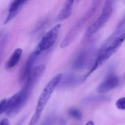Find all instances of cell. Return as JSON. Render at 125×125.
<instances>
[{
  "mask_svg": "<svg viewBox=\"0 0 125 125\" xmlns=\"http://www.w3.org/2000/svg\"><path fill=\"white\" fill-rule=\"evenodd\" d=\"M101 3V0L93 1L85 13L75 23L61 42L60 44L61 48L64 49L70 44L85 23L94 16L100 7Z\"/></svg>",
  "mask_w": 125,
  "mask_h": 125,
  "instance_id": "obj_1",
  "label": "cell"
},
{
  "mask_svg": "<svg viewBox=\"0 0 125 125\" xmlns=\"http://www.w3.org/2000/svg\"><path fill=\"white\" fill-rule=\"evenodd\" d=\"M114 1L106 0L100 16L88 28L83 38L82 43H85L96 33L109 21L113 11Z\"/></svg>",
  "mask_w": 125,
  "mask_h": 125,
  "instance_id": "obj_2",
  "label": "cell"
},
{
  "mask_svg": "<svg viewBox=\"0 0 125 125\" xmlns=\"http://www.w3.org/2000/svg\"><path fill=\"white\" fill-rule=\"evenodd\" d=\"M124 42L118 38L115 39L110 45L100 51L93 65L85 76L83 81L85 80L95 71L104 65L120 48Z\"/></svg>",
  "mask_w": 125,
  "mask_h": 125,
  "instance_id": "obj_3",
  "label": "cell"
},
{
  "mask_svg": "<svg viewBox=\"0 0 125 125\" xmlns=\"http://www.w3.org/2000/svg\"><path fill=\"white\" fill-rule=\"evenodd\" d=\"M31 92L23 87L19 92L8 99V107L5 114L9 116H13L18 114L24 106Z\"/></svg>",
  "mask_w": 125,
  "mask_h": 125,
  "instance_id": "obj_4",
  "label": "cell"
},
{
  "mask_svg": "<svg viewBox=\"0 0 125 125\" xmlns=\"http://www.w3.org/2000/svg\"><path fill=\"white\" fill-rule=\"evenodd\" d=\"M62 76V74H58L54 76L47 84L39 98L35 112L39 114H42L44 109L49 100L53 91L56 87L58 85Z\"/></svg>",
  "mask_w": 125,
  "mask_h": 125,
  "instance_id": "obj_5",
  "label": "cell"
},
{
  "mask_svg": "<svg viewBox=\"0 0 125 125\" xmlns=\"http://www.w3.org/2000/svg\"><path fill=\"white\" fill-rule=\"evenodd\" d=\"M61 25H57L50 30L43 36L41 41L34 50L39 55L43 51L49 49L52 46L57 39Z\"/></svg>",
  "mask_w": 125,
  "mask_h": 125,
  "instance_id": "obj_6",
  "label": "cell"
},
{
  "mask_svg": "<svg viewBox=\"0 0 125 125\" xmlns=\"http://www.w3.org/2000/svg\"><path fill=\"white\" fill-rule=\"evenodd\" d=\"M45 66L40 65L33 68L25 81L24 88L32 92L34 86L44 73Z\"/></svg>",
  "mask_w": 125,
  "mask_h": 125,
  "instance_id": "obj_7",
  "label": "cell"
},
{
  "mask_svg": "<svg viewBox=\"0 0 125 125\" xmlns=\"http://www.w3.org/2000/svg\"><path fill=\"white\" fill-rule=\"evenodd\" d=\"M92 49H87L80 52L73 63L72 66L76 70H82L89 64L93 55Z\"/></svg>",
  "mask_w": 125,
  "mask_h": 125,
  "instance_id": "obj_8",
  "label": "cell"
},
{
  "mask_svg": "<svg viewBox=\"0 0 125 125\" xmlns=\"http://www.w3.org/2000/svg\"><path fill=\"white\" fill-rule=\"evenodd\" d=\"M119 83L118 77L114 74H110L99 84L97 88V91L101 94L107 93L115 89Z\"/></svg>",
  "mask_w": 125,
  "mask_h": 125,
  "instance_id": "obj_9",
  "label": "cell"
},
{
  "mask_svg": "<svg viewBox=\"0 0 125 125\" xmlns=\"http://www.w3.org/2000/svg\"><path fill=\"white\" fill-rule=\"evenodd\" d=\"M38 55L34 51L30 55L23 66L19 76V82L22 83L25 82L26 79L32 71L34 61Z\"/></svg>",
  "mask_w": 125,
  "mask_h": 125,
  "instance_id": "obj_10",
  "label": "cell"
},
{
  "mask_svg": "<svg viewBox=\"0 0 125 125\" xmlns=\"http://www.w3.org/2000/svg\"><path fill=\"white\" fill-rule=\"evenodd\" d=\"M27 2L26 0H14L9 5L8 16L4 22L6 24L15 17L23 6Z\"/></svg>",
  "mask_w": 125,
  "mask_h": 125,
  "instance_id": "obj_11",
  "label": "cell"
},
{
  "mask_svg": "<svg viewBox=\"0 0 125 125\" xmlns=\"http://www.w3.org/2000/svg\"><path fill=\"white\" fill-rule=\"evenodd\" d=\"M78 78L76 76L72 73H68L62 75L58 84L59 87L63 89L71 88L77 84Z\"/></svg>",
  "mask_w": 125,
  "mask_h": 125,
  "instance_id": "obj_12",
  "label": "cell"
},
{
  "mask_svg": "<svg viewBox=\"0 0 125 125\" xmlns=\"http://www.w3.org/2000/svg\"><path fill=\"white\" fill-rule=\"evenodd\" d=\"M74 0H67L61 10L57 17V20L62 21L68 19L71 16L72 12Z\"/></svg>",
  "mask_w": 125,
  "mask_h": 125,
  "instance_id": "obj_13",
  "label": "cell"
},
{
  "mask_svg": "<svg viewBox=\"0 0 125 125\" xmlns=\"http://www.w3.org/2000/svg\"><path fill=\"white\" fill-rule=\"evenodd\" d=\"M22 53V50L20 48L15 50L6 64V68L8 69L13 68L19 62Z\"/></svg>",
  "mask_w": 125,
  "mask_h": 125,
  "instance_id": "obj_14",
  "label": "cell"
},
{
  "mask_svg": "<svg viewBox=\"0 0 125 125\" xmlns=\"http://www.w3.org/2000/svg\"><path fill=\"white\" fill-rule=\"evenodd\" d=\"M110 99V97L107 96H94L84 98L82 102L85 104H93L101 102L108 101Z\"/></svg>",
  "mask_w": 125,
  "mask_h": 125,
  "instance_id": "obj_15",
  "label": "cell"
},
{
  "mask_svg": "<svg viewBox=\"0 0 125 125\" xmlns=\"http://www.w3.org/2000/svg\"><path fill=\"white\" fill-rule=\"evenodd\" d=\"M124 28H125V14L118 24L113 34L108 39V40L110 41L114 40L124 31Z\"/></svg>",
  "mask_w": 125,
  "mask_h": 125,
  "instance_id": "obj_16",
  "label": "cell"
},
{
  "mask_svg": "<svg viewBox=\"0 0 125 125\" xmlns=\"http://www.w3.org/2000/svg\"><path fill=\"white\" fill-rule=\"evenodd\" d=\"M68 113L70 117L76 120H80L82 118L83 115L82 112L79 110L77 108H71L69 110Z\"/></svg>",
  "mask_w": 125,
  "mask_h": 125,
  "instance_id": "obj_17",
  "label": "cell"
},
{
  "mask_svg": "<svg viewBox=\"0 0 125 125\" xmlns=\"http://www.w3.org/2000/svg\"><path fill=\"white\" fill-rule=\"evenodd\" d=\"M57 120L55 115H50L40 125H54L56 123Z\"/></svg>",
  "mask_w": 125,
  "mask_h": 125,
  "instance_id": "obj_18",
  "label": "cell"
},
{
  "mask_svg": "<svg viewBox=\"0 0 125 125\" xmlns=\"http://www.w3.org/2000/svg\"><path fill=\"white\" fill-rule=\"evenodd\" d=\"M8 99H4L1 100L0 102V115L5 113L8 107Z\"/></svg>",
  "mask_w": 125,
  "mask_h": 125,
  "instance_id": "obj_19",
  "label": "cell"
},
{
  "mask_svg": "<svg viewBox=\"0 0 125 125\" xmlns=\"http://www.w3.org/2000/svg\"><path fill=\"white\" fill-rule=\"evenodd\" d=\"M115 105L117 108L119 109L125 110V97L118 99L115 103Z\"/></svg>",
  "mask_w": 125,
  "mask_h": 125,
  "instance_id": "obj_20",
  "label": "cell"
},
{
  "mask_svg": "<svg viewBox=\"0 0 125 125\" xmlns=\"http://www.w3.org/2000/svg\"><path fill=\"white\" fill-rule=\"evenodd\" d=\"M6 36H5L3 37L2 40L1 41V44H0V57H1L2 53V50H4V47L6 43Z\"/></svg>",
  "mask_w": 125,
  "mask_h": 125,
  "instance_id": "obj_21",
  "label": "cell"
},
{
  "mask_svg": "<svg viewBox=\"0 0 125 125\" xmlns=\"http://www.w3.org/2000/svg\"><path fill=\"white\" fill-rule=\"evenodd\" d=\"M0 125H10V121L8 118H3L0 120Z\"/></svg>",
  "mask_w": 125,
  "mask_h": 125,
  "instance_id": "obj_22",
  "label": "cell"
},
{
  "mask_svg": "<svg viewBox=\"0 0 125 125\" xmlns=\"http://www.w3.org/2000/svg\"><path fill=\"white\" fill-rule=\"evenodd\" d=\"M27 115L26 116H24V117H23L21 119V120H20L19 121L18 123L16 125H22V124L24 123L25 121V120L26 119V118H27Z\"/></svg>",
  "mask_w": 125,
  "mask_h": 125,
  "instance_id": "obj_23",
  "label": "cell"
},
{
  "mask_svg": "<svg viewBox=\"0 0 125 125\" xmlns=\"http://www.w3.org/2000/svg\"><path fill=\"white\" fill-rule=\"evenodd\" d=\"M85 125H95L93 121H89L86 123Z\"/></svg>",
  "mask_w": 125,
  "mask_h": 125,
  "instance_id": "obj_24",
  "label": "cell"
},
{
  "mask_svg": "<svg viewBox=\"0 0 125 125\" xmlns=\"http://www.w3.org/2000/svg\"><path fill=\"white\" fill-rule=\"evenodd\" d=\"M60 123L61 125H65L66 123V121L64 120H62L61 121Z\"/></svg>",
  "mask_w": 125,
  "mask_h": 125,
  "instance_id": "obj_25",
  "label": "cell"
}]
</instances>
